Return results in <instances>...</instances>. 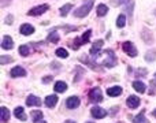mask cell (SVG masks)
I'll return each instance as SVG.
<instances>
[{"label": "cell", "instance_id": "1", "mask_svg": "<svg viewBox=\"0 0 156 123\" xmlns=\"http://www.w3.org/2000/svg\"><path fill=\"white\" fill-rule=\"evenodd\" d=\"M93 2L94 0H85V3H83L80 8H77V10L74 11V16H76V18H83V16H86L90 12L92 7H93Z\"/></svg>", "mask_w": 156, "mask_h": 123}, {"label": "cell", "instance_id": "2", "mask_svg": "<svg viewBox=\"0 0 156 123\" xmlns=\"http://www.w3.org/2000/svg\"><path fill=\"white\" fill-rule=\"evenodd\" d=\"M89 99H90L92 103H100L103 101V94L100 88H93L90 92H89Z\"/></svg>", "mask_w": 156, "mask_h": 123}, {"label": "cell", "instance_id": "3", "mask_svg": "<svg viewBox=\"0 0 156 123\" xmlns=\"http://www.w3.org/2000/svg\"><path fill=\"white\" fill-rule=\"evenodd\" d=\"M90 34H92V30H86V32L83 33V36H81L80 38H76V44H74L73 48L77 49L80 45H83V44H86L89 41V37H90Z\"/></svg>", "mask_w": 156, "mask_h": 123}, {"label": "cell", "instance_id": "4", "mask_svg": "<svg viewBox=\"0 0 156 123\" xmlns=\"http://www.w3.org/2000/svg\"><path fill=\"white\" fill-rule=\"evenodd\" d=\"M123 51L126 52L129 56H132V58L137 56V54H138V51L136 49V47L133 45L130 41H126V43H123Z\"/></svg>", "mask_w": 156, "mask_h": 123}, {"label": "cell", "instance_id": "5", "mask_svg": "<svg viewBox=\"0 0 156 123\" xmlns=\"http://www.w3.org/2000/svg\"><path fill=\"white\" fill-rule=\"evenodd\" d=\"M48 8L49 7L47 4H41V5H37V7H33L27 14H29L30 16H37V15H41V14H44L47 10H48Z\"/></svg>", "mask_w": 156, "mask_h": 123}, {"label": "cell", "instance_id": "6", "mask_svg": "<svg viewBox=\"0 0 156 123\" xmlns=\"http://www.w3.org/2000/svg\"><path fill=\"white\" fill-rule=\"evenodd\" d=\"M104 52L107 54V59H104V64L107 67H114L115 66V60H116L115 54H114L111 49H107V51H104Z\"/></svg>", "mask_w": 156, "mask_h": 123}, {"label": "cell", "instance_id": "7", "mask_svg": "<svg viewBox=\"0 0 156 123\" xmlns=\"http://www.w3.org/2000/svg\"><path fill=\"white\" fill-rule=\"evenodd\" d=\"M103 45H104V41H103V40L94 41L93 45H92V49H90V55H92V56H97V55L100 54V49H101Z\"/></svg>", "mask_w": 156, "mask_h": 123}, {"label": "cell", "instance_id": "8", "mask_svg": "<svg viewBox=\"0 0 156 123\" xmlns=\"http://www.w3.org/2000/svg\"><path fill=\"white\" fill-rule=\"evenodd\" d=\"M80 103H81L80 97L71 96V97H69V99H67V101H66V105H67V108H71V110H74V108H77L78 105H80Z\"/></svg>", "mask_w": 156, "mask_h": 123}, {"label": "cell", "instance_id": "9", "mask_svg": "<svg viewBox=\"0 0 156 123\" xmlns=\"http://www.w3.org/2000/svg\"><path fill=\"white\" fill-rule=\"evenodd\" d=\"M90 112H92V115H93L96 119H103L105 115H107V112H105V111L103 110V108L97 107V105H96V107H93V108H92V110H90Z\"/></svg>", "mask_w": 156, "mask_h": 123}, {"label": "cell", "instance_id": "10", "mask_svg": "<svg viewBox=\"0 0 156 123\" xmlns=\"http://www.w3.org/2000/svg\"><path fill=\"white\" fill-rule=\"evenodd\" d=\"M26 104L29 105V107H38V105L41 104V101L38 97L34 96V94H30V96L26 99Z\"/></svg>", "mask_w": 156, "mask_h": 123}, {"label": "cell", "instance_id": "11", "mask_svg": "<svg viewBox=\"0 0 156 123\" xmlns=\"http://www.w3.org/2000/svg\"><path fill=\"white\" fill-rule=\"evenodd\" d=\"M107 94L111 97H118L122 94V88L121 86H112V88L107 89Z\"/></svg>", "mask_w": 156, "mask_h": 123}, {"label": "cell", "instance_id": "12", "mask_svg": "<svg viewBox=\"0 0 156 123\" xmlns=\"http://www.w3.org/2000/svg\"><path fill=\"white\" fill-rule=\"evenodd\" d=\"M126 104H127V107L132 108V110H133V108H137L138 104H140V99H138L137 96H130L129 99H127Z\"/></svg>", "mask_w": 156, "mask_h": 123}, {"label": "cell", "instance_id": "13", "mask_svg": "<svg viewBox=\"0 0 156 123\" xmlns=\"http://www.w3.org/2000/svg\"><path fill=\"white\" fill-rule=\"evenodd\" d=\"M21 33L23 36H30V34L34 33V27H33L32 25H29V23H23L21 26Z\"/></svg>", "mask_w": 156, "mask_h": 123}, {"label": "cell", "instance_id": "14", "mask_svg": "<svg viewBox=\"0 0 156 123\" xmlns=\"http://www.w3.org/2000/svg\"><path fill=\"white\" fill-rule=\"evenodd\" d=\"M14 47L12 44V40H11L10 36H4L3 37V41H2V48L3 49H11Z\"/></svg>", "mask_w": 156, "mask_h": 123}, {"label": "cell", "instance_id": "15", "mask_svg": "<svg viewBox=\"0 0 156 123\" xmlns=\"http://www.w3.org/2000/svg\"><path fill=\"white\" fill-rule=\"evenodd\" d=\"M56 103H58V96H55V94H49V96L45 99V105L48 108L55 107V105H56Z\"/></svg>", "mask_w": 156, "mask_h": 123}, {"label": "cell", "instance_id": "16", "mask_svg": "<svg viewBox=\"0 0 156 123\" xmlns=\"http://www.w3.org/2000/svg\"><path fill=\"white\" fill-rule=\"evenodd\" d=\"M26 75V71H25L22 67H14L12 70H11V77H25Z\"/></svg>", "mask_w": 156, "mask_h": 123}, {"label": "cell", "instance_id": "17", "mask_svg": "<svg viewBox=\"0 0 156 123\" xmlns=\"http://www.w3.org/2000/svg\"><path fill=\"white\" fill-rule=\"evenodd\" d=\"M15 116L19 119V121H26V115H25V111H23V107H16L15 111H14Z\"/></svg>", "mask_w": 156, "mask_h": 123}, {"label": "cell", "instance_id": "18", "mask_svg": "<svg viewBox=\"0 0 156 123\" xmlns=\"http://www.w3.org/2000/svg\"><path fill=\"white\" fill-rule=\"evenodd\" d=\"M54 89H55V92H59V93H62V92H66V89H67V85H66L63 81H58V82L55 83Z\"/></svg>", "mask_w": 156, "mask_h": 123}, {"label": "cell", "instance_id": "19", "mask_svg": "<svg viewBox=\"0 0 156 123\" xmlns=\"http://www.w3.org/2000/svg\"><path fill=\"white\" fill-rule=\"evenodd\" d=\"M133 88H134L138 93H144V92H145V83H143L141 81H134V82H133Z\"/></svg>", "mask_w": 156, "mask_h": 123}, {"label": "cell", "instance_id": "20", "mask_svg": "<svg viewBox=\"0 0 156 123\" xmlns=\"http://www.w3.org/2000/svg\"><path fill=\"white\" fill-rule=\"evenodd\" d=\"M134 123H149L148 119L144 116V111H141V112L134 118Z\"/></svg>", "mask_w": 156, "mask_h": 123}, {"label": "cell", "instance_id": "21", "mask_svg": "<svg viewBox=\"0 0 156 123\" xmlns=\"http://www.w3.org/2000/svg\"><path fill=\"white\" fill-rule=\"evenodd\" d=\"M48 41H51V43H58L59 41V34H58L56 30H52L48 34Z\"/></svg>", "mask_w": 156, "mask_h": 123}, {"label": "cell", "instance_id": "22", "mask_svg": "<svg viewBox=\"0 0 156 123\" xmlns=\"http://www.w3.org/2000/svg\"><path fill=\"white\" fill-rule=\"evenodd\" d=\"M30 116H32V119L34 122H38L43 118V112L41 111H33V112H30Z\"/></svg>", "mask_w": 156, "mask_h": 123}, {"label": "cell", "instance_id": "23", "mask_svg": "<svg viewBox=\"0 0 156 123\" xmlns=\"http://www.w3.org/2000/svg\"><path fill=\"white\" fill-rule=\"evenodd\" d=\"M10 119V111L5 107H2V122H8Z\"/></svg>", "mask_w": 156, "mask_h": 123}, {"label": "cell", "instance_id": "24", "mask_svg": "<svg viewBox=\"0 0 156 123\" xmlns=\"http://www.w3.org/2000/svg\"><path fill=\"white\" fill-rule=\"evenodd\" d=\"M107 11H108L107 5H105V4H100L99 7H97V15L103 16V15H105V14H107Z\"/></svg>", "mask_w": 156, "mask_h": 123}, {"label": "cell", "instance_id": "25", "mask_svg": "<svg viewBox=\"0 0 156 123\" xmlns=\"http://www.w3.org/2000/svg\"><path fill=\"white\" fill-rule=\"evenodd\" d=\"M71 7H73V5H71L70 3H67V4H65L62 8H60V15H62V16H66V15H67V14H69V11L71 10Z\"/></svg>", "mask_w": 156, "mask_h": 123}, {"label": "cell", "instance_id": "26", "mask_svg": "<svg viewBox=\"0 0 156 123\" xmlns=\"http://www.w3.org/2000/svg\"><path fill=\"white\" fill-rule=\"evenodd\" d=\"M125 23H126V16H125L123 14H121V15L118 16V21H116V26H118V27H123Z\"/></svg>", "mask_w": 156, "mask_h": 123}, {"label": "cell", "instance_id": "27", "mask_svg": "<svg viewBox=\"0 0 156 123\" xmlns=\"http://www.w3.org/2000/svg\"><path fill=\"white\" fill-rule=\"evenodd\" d=\"M19 54H21L22 56H27V55L30 54V48L27 45H21L19 47Z\"/></svg>", "mask_w": 156, "mask_h": 123}, {"label": "cell", "instance_id": "28", "mask_svg": "<svg viewBox=\"0 0 156 123\" xmlns=\"http://www.w3.org/2000/svg\"><path fill=\"white\" fill-rule=\"evenodd\" d=\"M56 56H59V58H67L69 56V52L66 51L65 48H59V49H56Z\"/></svg>", "mask_w": 156, "mask_h": 123}, {"label": "cell", "instance_id": "29", "mask_svg": "<svg viewBox=\"0 0 156 123\" xmlns=\"http://www.w3.org/2000/svg\"><path fill=\"white\" fill-rule=\"evenodd\" d=\"M155 58H156V51H151V52H148V54L145 55V59L148 62H154Z\"/></svg>", "mask_w": 156, "mask_h": 123}, {"label": "cell", "instance_id": "30", "mask_svg": "<svg viewBox=\"0 0 156 123\" xmlns=\"http://www.w3.org/2000/svg\"><path fill=\"white\" fill-rule=\"evenodd\" d=\"M0 60H2V64H5V63H10V62L12 60V58L11 56H2Z\"/></svg>", "mask_w": 156, "mask_h": 123}, {"label": "cell", "instance_id": "31", "mask_svg": "<svg viewBox=\"0 0 156 123\" xmlns=\"http://www.w3.org/2000/svg\"><path fill=\"white\" fill-rule=\"evenodd\" d=\"M136 74H137V75H140V77H144V75H145V70H144V69H138Z\"/></svg>", "mask_w": 156, "mask_h": 123}, {"label": "cell", "instance_id": "32", "mask_svg": "<svg viewBox=\"0 0 156 123\" xmlns=\"http://www.w3.org/2000/svg\"><path fill=\"white\" fill-rule=\"evenodd\" d=\"M51 81H52V77L49 75V77H45V78H44L43 82H44V83H47V82H51Z\"/></svg>", "mask_w": 156, "mask_h": 123}, {"label": "cell", "instance_id": "33", "mask_svg": "<svg viewBox=\"0 0 156 123\" xmlns=\"http://www.w3.org/2000/svg\"><path fill=\"white\" fill-rule=\"evenodd\" d=\"M10 2H11V0H2V5L4 7V5H5V4H8Z\"/></svg>", "mask_w": 156, "mask_h": 123}, {"label": "cell", "instance_id": "34", "mask_svg": "<svg viewBox=\"0 0 156 123\" xmlns=\"http://www.w3.org/2000/svg\"><path fill=\"white\" fill-rule=\"evenodd\" d=\"M7 18H8V19H7V23H11V22H12V16H11V15H8Z\"/></svg>", "mask_w": 156, "mask_h": 123}, {"label": "cell", "instance_id": "35", "mask_svg": "<svg viewBox=\"0 0 156 123\" xmlns=\"http://www.w3.org/2000/svg\"><path fill=\"white\" fill-rule=\"evenodd\" d=\"M65 123H76V122H74V121H66Z\"/></svg>", "mask_w": 156, "mask_h": 123}, {"label": "cell", "instance_id": "36", "mask_svg": "<svg viewBox=\"0 0 156 123\" xmlns=\"http://www.w3.org/2000/svg\"><path fill=\"white\" fill-rule=\"evenodd\" d=\"M36 123H47V122H43V121H38V122H36Z\"/></svg>", "mask_w": 156, "mask_h": 123}, {"label": "cell", "instance_id": "37", "mask_svg": "<svg viewBox=\"0 0 156 123\" xmlns=\"http://www.w3.org/2000/svg\"><path fill=\"white\" fill-rule=\"evenodd\" d=\"M154 116H155V118H156V110L154 111Z\"/></svg>", "mask_w": 156, "mask_h": 123}, {"label": "cell", "instance_id": "38", "mask_svg": "<svg viewBox=\"0 0 156 123\" xmlns=\"http://www.w3.org/2000/svg\"><path fill=\"white\" fill-rule=\"evenodd\" d=\"M86 123H93V122H86Z\"/></svg>", "mask_w": 156, "mask_h": 123}, {"label": "cell", "instance_id": "39", "mask_svg": "<svg viewBox=\"0 0 156 123\" xmlns=\"http://www.w3.org/2000/svg\"><path fill=\"white\" fill-rule=\"evenodd\" d=\"M155 77H156V74H155Z\"/></svg>", "mask_w": 156, "mask_h": 123}]
</instances>
